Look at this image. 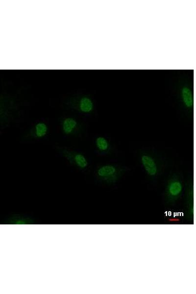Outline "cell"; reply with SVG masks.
I'll return each mask as SVG.
<instances>
[{
	"label": "cell",
	"mask_w": 196,
	"mask_h": 294,
	"mask_svg": "<svg viewBox=\"0 0 196 294\" xmlns=\"http://www.w3.org/2000/svg\"><path fill=\"white\" fill-rule=\"evenodd\" d=\"M127 170V168L125 166L105 164L97 168L95 174L99 181L107 184H113L117 182Z\"/></svg>",
	"instance_id": "obj_1"
},
{
	"label": "cell",
	"mask_w": 196,
	"mask_h": 294,
	"mask_svg": "<svg viewBox=\"0 0 196 294\" xmlns=\"http://www.w3.org/2000/svg\"><path fill=\"white\" fill-rule=\"evenodd\" d=\"M183 191V183L181 176L173 173L168 179L165 189V197L167 203L172 204L180 197Z\"/></svg>",
	"instance_id": "obj_2"
},
{
	"label": "cell",
	"mask_w": 196,
	"mask_h": 294,
	"mask_svg": "<svg viewBox=\"0 0 196 294\" xmlns=\"http://www.w3.org/2000/svg\"><path fill=\"white\" fill-rule=\"evenodd\" d=\"M140 161L146 173L154 178L160 174L161 167L157 158L150 152H142L140 155Z\"/></svg>",
	"instance_id": "obj_3"
},
{
	"label": "cell",
	"mask_w": 196,
	"mask_h": 294,
	"mask_svg": "<svg viewBox=\"0 0 196 294\" xmlns=\"http://www.w3.org/2000/svg\"><path fill=\"white\" fill-rule=\"evenodd\" d=\"M57 150L70 164L76 168L83 170L88 167L89 165L88 159L83 153L61 147H58Z\"/></svg>",
	"instance_id": "obj_4"
},
{
	"label": "cell",
	"mask_w": 196,
	"mask_h": 294,
	"mask_svg": "<svg viewBox=\"0 0 196 294\" xmlns=\"http://www.w3.org/2000/svg\"><path fill=\"white\" fill-rule=\"evenodd\" d=\"M60 125L62 133L67 136H78L84 131L82 122L73 117H65L60 121Z\"/></svg>",
	"instance_id": "obj_5"
},
{
	"label": "cell",
	"mask_w": 196,
	"mask_h": 294,
	"mask_svg": "<svg viewBox=\"0 0 196 294\" xmlns=\"http://www.w3.org/2000/svg\"><path fill=\"white\" fill-rule=\"evenodd\" d=\"M49 128L44 122H38L35 123L23 136L24 140L40 139L45 137L49 133Z\"/></svg>",
	"instance_id": "obj_6"
},
{
	"label": "cell",
	"mask_w": 196,
	"mask_h": 294,
	"mask_svg": "<svg viewBox=\"0 0 196 294\" xmlns=\"http://www.w3.org/2000/svg\"><path fill=\"white\" fill-rule=\"evenodd\" d=\"M70 108L83 114H90L94 109L92 99L87 97L71 99L69 103Z\"/></svg>",
	"instance_id": "obj_7"
},
{
	"label": "cell",
	"mask_w": 196,
	"mask_h": 294,
	"mask_svg": "<svg viewBox=\"0 0 196 294\" xmlns=\"http://www.w3.org/2000/svg\"><path fill=\"white\" fill-rule=\"evenodd\" d=\"M97 150L101 153H106L110 149V144L107 138L103 136H98L95 141Z\"/></svg>",
	"instance_id": "obj_8"
},
{
	"label": "cell",
	"mask_w": 196,
	"mask_h": 294,
	"mask_svg": "<svg viewBox=\"0 0 196 294\" xmlns=\"http://www.w3.org/2000/svg\"><path fill=\"white\" fill-rule=\"evenodd\" d=\"M181 98L185 106L191 109L194 105V98L191 90L188 87H184L181 91Z\"/></svg>",
	"instance_id": "obj_9"
}]
</instances>
